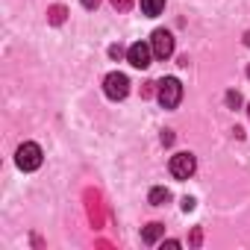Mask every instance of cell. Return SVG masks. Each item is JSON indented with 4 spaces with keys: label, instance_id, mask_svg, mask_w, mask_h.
Listing matches in <instances>:
<instances>
[{
    "label": "cell",
    "instance_id": "obj_10",
    "mask_svg": "<svg viewBox=\"0 0 250 250\" xmlns=\"http://www.w3.org/2000/svg\"><path fill=\"white\" fill-rule=\"evenodd\" d=\"M65 15H68L65 6H50V9H47V21H50V24H62Z\"/></svg>",
    "mask_w": 250,
    "mask_h": 250
},
{
    "label": "cell",
    "instance_id": "obj_17",
    "mask_svg": "<svg viewBox=\"0 0 250 250\" xmlns=\"http://www.w3.org/2000/svg\"><path fill=\"white\" fill-rule=\"evenodd\" d=\"M247 115H250V109H247Z\"/></svg>",
    "mask_w": 250,
    "mask_h": 250
},
{
    "label": "cell",
    "instance_id": "obj_4",
    "mask_svg": "<svg viewBox=\"0 0 250 250\" xmlns=\"http://www.w3.org/2000/svg\"><path fill=\"white\" fill-rule=\"evenodd\" d=\"M194 171H197V159L191 153H174L171 156V174L177 180H188Z\"/></svg>",
    "mask_w": 250,
    "mask_h": 250
},
{
    "label": "cell",
    "instance_id": "obj_14",
    "mask_svg": "<svg viewBox=\"0 0 250 250\" xmlns=\"http://www.w3.org/2000/svg\"><path fill=\"white\" fill-rule=\"evenodd\" d=\"M162 247H168V250H177V247H180V241H177V238H168Z\"/></svg>",
    "mask_w": 250,
    "mask_h": 250
},
{
    "label": "cell",
    "instance_id": "obj_7",
    "mask_svg": "<svg viewBox=\"0 0 250 250\" xmlns=\"http://www.w3.org/2000/svg\"><path fill=\"white\" fill-rule=\"evenodd\" d=\"M162 235H165V224H159V221H153V224H147V227L142 229V241H145V244H156Z\"/></svg>",
    "mask_w": 250,
    "mask_h": 250
},
{
    "label": "cell",
    "instance_id": "obj_13",
    "mask_svg": "<svg viewBox=\"0 0 250 250\" xmlns=\"http://www.w3.org/2000/svg\"><path fill=\"white\" fill-rule=\"evenodd\" d=\"M121 53H124V50H121V47H118V44H112V47H109V56H112V59H118V56H121Z\"/></svg>",
    "mask_w": 250,
    "mask_h": 250
},
{
    "label": "cell",
    "instance_id": "obj_11",
    "mask_svg": "<svg viewBox=\"0 0 250 250\" xmlns=\"http://www.w3.org/2000/svg\"><path fill=\"white\" fill-rule=\"evenodd\" d=\"M133 3H136V0H112V6H115L118 12H130Z\"/></svg>",
    "mask_w": 250,
    "mask_h": 250
},
{
    "label": "cell",
    "instance_id": "obj_12",
    "mask_svg": "<svg viewBox=\"0 0 250 250\" xmlns=\"http://www.w3.org/2000/svg\"><path fill=\"white\" fill-rule=\"evenodd\" d=\"M227 106H232V109L241 106V94L238 91H227Z\"/></svg>",
    "mask_w": 250,
    "mask_h": 250
},
{
    "label": "cell",
    "instance_id": "obj_8",
    "mask_svg": "<svg viewBox=\"0 0 250 250\" xmlns=\"http://www.w3.org/2000/svg\"><path fill=\"white\" fill-rule=\"evenodd\" d=\"M162 9H165V0H142V12L147 18H156Z\"/></svg>",
    "mask_w": 250,
    "mask_h": 250
},
{
    "label": "cell",
    "instance_id": "obj_2",
    "mask_svg": "<svg viewBox=\"0 0 250 250\" xmlns=\"http://www.w3.org/2000/svg\"><path fill=\"white\" fill-rule=\"evenodd\" d=\"M103 91H106L109 100H124V97L130 94V80H127V74H118V71L106 74V80H103Z\"/></svg>",
    "mask_w": 250,
    "mask_h": 250
},
{
    "label": "cell",
    "instance_id": "obj_16",
    "mask_svg": "<svg viewBox=\"0 0 250 250\" xmlns=\"http://www.w3.org/2000/svg\"><path fill=\"white\" fill-rule=\"evenodd\" d=\"M97 3H100V0H83V6H85V9H97Z\"/></svg>",
    "mask_w": 250,
    "mask_h": 250
},
{
    "label": "cell",
    "instance_id": "obj_6",
    "mask_svg": "<svg viewBox=\"0 0 250 250\" xmlns=\"http://www.w3.org/2000/svg\"><path fill=\"white\" fill-rule=\"evenodd\" d=\"M150 59H153V47L150 44H145V42H136L130 50H127V62L133 65V68H150Z\"/></svg>",
    "mask_w": 250,
    "mask_h": 250
},
{
    "label": "cell",
    "instance_id": "obj_1",
    "mask_svg": "<svg viewBox=\"0 0 250 250\" xmlns=\"http://www.w3.org/2000/svg\"><path fill=\"white\" fill-rule=\"evenodd\" d=\"M156 97H159V103H162L165 109H177L180 100H183V83H180L177 77L159 80V83H156Z\"/></svg>",
    "mask_w": 250,
    "mask_h": 250
},
{
    "label": "cell",
    "instance_id": "obj_3",
    "mask_svg": "<svg viewBox=\"0 0 250 250\" xmlns=\"http://www.w3.org/2000/svg\"><path fill=\"white\" fill-rule=\"evenodd\" d=\"M15 162H18L21 171H36L42 165V147L36 142H24L18 147V153H15Z\"/></svg>",
    "mask_w": 250,
    "mask_h": 250
},
{
    "label": "cell",
    "instance_id": "obj_9",
    "mask_svg": "<svg viewBox=\"0 0 250 250\" xmlns=\"http://www.w3.org/2000/svg\"><path fill=\"white\" fill-rule=\"evenodd\" d=\"M153 206H165L168 200H171V191L168 188H150V197H147Z\"/></svg>",
    "mask_w": 250,
    "mask_h": 250
},
{
    "label": "cell",
    "instance_id": "obj_15",
    "mask_svg": "<svg viewBox=\"0 0 250 250\" xmlns=\"http://www.w3.org/2000/svg\"><path fill=\"white\" fill-rule=\"evenodd\" d=\"M183 209H186V212H191V209H194V200H191V197H186V200H183Z\"/></svg>",
    "mask_w": 250,
    "mask_h": 250
},
{
    "label": "cell",
    "instance_id": "obj_5",
    "mask_svg": "<svg viewBox=\"0 0 250 250\" xmlns=\"http://www.w3.org/2000/svg\"><path fill=\"white\" fill-rule=\"evenodd\" d=\"M150 47H153V56L156 59H168L174 53V36L168 30H156L150 36Z\"/></svg>",
    "mask_w": 250,
    "mask_h": 250
}]
</instances>
